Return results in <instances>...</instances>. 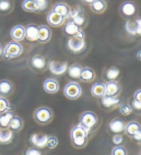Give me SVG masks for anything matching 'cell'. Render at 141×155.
I'll use <instances>...</instances> for the list:
<instances>
[{
    "label": "cell",
    "mask_w": 141,
    "mask_h": 155,
    "mask_svg": "<svg viewBox=\"0 0 141 155\" xmlns=\"http://www.w3.org/2000/svg\"><path fill=\"white\" fill-rule=\"evenodd\" d=\"M90 137L88 132L80 124L74 126L70 132V141L77 149H83L87 146Z\"/></svg>",
    "instance_id": "cell-1"
},
{
    "label": "cell",
    "mask_w": 141,
    "mask_h": 155,
    "mask_svg": "<svg viewBox=\"0 0 141 155\" xmlns=\"http://www.w3.org/2000/svg\"><path fill=\"white\" fill-rule=\"evenodd\" d=\"M79 124L88 132L90 136L96 130L99 125V117L92 111H85L80 114Z\"/></svg>",
    "instance_id": "cell-2"
},
{
    "label": "cell",
    "mask_w": 141,
    "mask_h": 155,
    "mask_svg": "<svg viewBox=\"0 0 141 155\" xmlns=\"http://www.w3.org/2000/svg\"><path fill=\"white\" fill-rule=\"evenodd\" d=\"M33 119L39 125L47 126L53 120L54 112L49 107L40 106L34 111Z\"/></svg>",
    "instance_id": "cell-3"
},
{
    "label": "cell",
    "mask_w": 141,
    "mask_h": 155,
    "mask_svg": "<svg viewBox=\"0 0 141 155\" xmlns=\"http://www.w3.org/2000/svg\"><path fill=\"white\" fill-rule=\"evenodd\" d=\"M23 52V47L19 42L15 41H9L4 48L2 57L6 60L17 58L21 55Z\"/></svg>",
    "instance_id": "cell-4"
},
{
    "label": "cell",
    "mask_w": 141,
    "mask_h": 155,
    "mask_svg": "<svg viewBox=\"0 0 141 155\" xmlns=\"http://www.w3.org/2000/svg\"><path fill=\"white\" fill-rule=\"evenodd\" d=\"M119 13L123 18L130 21L137 15L136 5L131 1L123 2L119 6Z\"/></svg>",
    "instance_id": "cell-5"
},
{
    "label": "cell",
    "mask_w": 141,
    "mask_h": 155,
    "mask_svg": "<svg viewBox=\"0 0 141 155\" xmlns=\"http://www.w3.org/2000/svg\"><path fill=\"white\" fill-rule=\"evenodd\" d=\"M83 92L81 86L77 81H70L65 85L64 88V94L70 100H77L80 98Z\"/></svg>",
    "instance_id": "cell-6"
},
{
    "label": "cell",
    "mask_w": 141,
    "mask_h": 155,
    "mask_svg": "<svg viewBox=\"0 0 141 155\" xmlns=\"http://www.w3.org/2000/svg\"><path fill=\"white\" fill-rule=\"evenodd\" d=\"M64 32L70 37H75L79 39H85V34L82 28L70 19L65 26Z\"/></svg>",
    "instance_id": "cell-7"
},
{
    "label": "cell",
    "mask_w": 141,
    "mask_h": 155,
    "mask_svg": "<svg viewBox=\"0 0 141 155\" xmlns=\"http://www.w3.org/2000/svg\"><path fill=\"white\" fill-rule=\"evenodd\" d=\"M67 48L70 52L74 54H79L86 48L85 39H79L75 37H70L67 41Z\"/></svg>",
    "instance_id": "cell-8"
},
{
    "label": "cell",
    "mask_w": 141,
    "mask_h": 155,
    "mask_svg": "<svg viewBox=\"0 0 141 155\" xmlns=\"http://www.w3.org/2000/svg\"><path fill=\"white\" fill-rule=\"evenodd\" d=\"M70 17L74 23L79 25L82 28L86 24V17H85L84 9L79 6H77L73 10H71Z\"/></svg>",
    "instance_id": "cell-9"
},
{
    "label": "cell",
    "mask_w": 141,
    "mask_h": 155,
    "mask_svg": "<svg viewBox=\"0 0 141 155\" xmlns=\"http://www.w3.org/2000/svg\"><path fill=\"white\" fill-rule=\"evenodd\" d=\"M48 68L54 75L60 76L65 73V72L67 71L68 64L67 61H51L49 62Z\"/></svg>",
    "instance_id": "cell-10"
},
{
    "label": "cell",
    "mask_w": 141,
    "mask_h": 155,
    "mask_svg": "<svg viewBox=\"0 0 141 155\" xmlns=\"http://www.w3.org/2000/svg\"><path fill=\"white\" fill-rule=\"evenodd\" d=\"M105 96L116 97L119 96L122 91L120 84L117 81H108L105 83Z\"/></svg>",
    "instance_id": "cell-11"
},
{
    "label": "cell",
    "mask_w": 141,
    "mask_h": 155,
    "mask_svg": "<svg viewBox=\"0 0 141 155\" xmlns=\"http://www.w3.org/2000/svg\"><path fill=\"white\" fill-rule=\"evenodd\" d=\"M46 20L50 26L54 27V28H58L64 24L65 18L58 12L51 11L48 14Z\"/></svg>",
    "instance_id": "cell-12"
},
{
    "label": "cell",
    "mask_w": 141,
    "mask_h": 155,
    "mask_svg": "<svg viewBox=\"0 0 141 155\" xmlns=\"http://www.w3.org/2000/svg\"><path fill=\"white\" fill-rule=\"evenodd\" d=\"M48 136L43 133H33L30 137V141L32 146L39 149H43L46 147Z\"/></svg>",
    "instance_id": "cell-13"
},
{
    "label": "cell",
    "mask_w": 141,
    "mask_h": 155,
    "mask_svg": "<svg viewBox=\"0 0 141 155\" xmlns=\"http://www.w3.org/2000/svg\"><path fill=\"white\" fill-rule=\"evenodd\" d=\"M30 64H31L32 69L37 71H44L47 66L46 59L41 54H35L32 57L31 59Z\"/></svg>",
    "instance_id": "cell-14"
},
{
    "label": "cell",
    "mask_w": 141,
    "mask_h": 155,
    "mask_svg": "<svg viewBox=\"0 0 141 155\" xmlns=\"http://www.w3.org/2000/svg\"><path fill=\"white\" fill-rule=\"evenodd\" d=\"M38 32V38L37 41L39 44H47L50 41L52 36L51 30L48 26L46 25H41L39 26Z\"/></svg>",
    "instance_id": "cell-15"
},
{
    "label": "cell",
    "mask_w": 141,
    "mask_h": 155,
    "mask_svg": "<svg viewBox=\"0 0 141 155\" xmlns=\"http://www.w3.org/2000/svg\"><path fill=\"white\" fill-rule=\"evenodd\" d=\"M43 87H44L45 92L50 94L57 93L60 87L59 81L54 78L46 79L44 82Z\"/></svg>",
    "instance_id": "cell-16"
},
{
    "label": "cell",
    "mask_w": 141,
    "mask_h": 155,
    "mask_svg": "<svg viewBox=\"0 0 141 155\" xmlns=\"http://www.w3.org/2000/svg\"><path fill=\"white\" fill-rule=\"evenodd\" d=\"M11 37L12 41L20 42L26 38V32H25V27L22 25H16L11 29Z\"/></svg>",
    "instance_id": "cell-17"
},
{
    "label": "cell",
    "mask_w": 141,
    "mask_h": 155,
    "mask_svg": "<svg viewBox=\"0 0 141 155\" xmlns=\"http://www.w3.org/2000/svg\"><path fill=\"white\" fill-rule=\"evenodd\" d=\"M14 86L12 82L8 79L0 80V96L8 97L13 93Z\"/></svg>",
    "instance_id": "cell-18"
},
{
    "label": "cell",
    "mask_w": 141,
    "mask_h": 155,
    "mask_svg": "<svg viewBox=\"0 0 141 155\" xmlns=\"http://www.w3.org/2000/svg\"><path fill=\"white\" fill-rule=\"evenodd\" d=\"M125 127V123L123 119L120 118H114L110 122V130L114 134H120L124 132Z\"/></svg>",
    "instance_id": "cell-19"
},
{
    "label": "cell",
    "mask_w": 141,
    "mask_h": 155,
    "mask_svg": "<svg viewBox=\"0 0 141 155\" xmlns=\"http://www.w3.org/2000/svg\"><path fill=\"white\" fill-rule=\"evenodd\" d=\"M120 100L118 97H113L105 96L101 98L102 106L108 110H113L118 106H120Z\"/></svg>",
    "instance_id": "cell-20"
},
{
    "label": "cell",
    "mask_w": 141,
    "mask_h": 155,
    "mask_svg": "<svg viewBox=\"0 0 141 155\" xmlns=\"http://www.w3.org/2000/svg\"><path fill=\"white\" fill-rule=\"evenodd\" d=\"M105 84L103 82L98 81L93 84L91 87V94L95 98H103L105 96Z\"/></svg>",
    "instance_id": "cell-21"
},
{
    "label": "cell",
    "mask_w": 141,
    "mask_h": 155,
    "mask_svg": "<svg viewBox=\"0 0 141 155\" xmlns=\"http://www.w3.org/2000/svg\"><path fill=\"white\" fill-rule=\"evenodd\" d=\"M96 78V73L94 70L90 67H84L80 72L79 80L84 83H90Z\"/></svg>",
    "instance_id": "cell-22"
},
{
    "label": "cell",
    "mask_w": 141,
    "mask_h": 155,
    "mask_svg": "<svg viewBox=\"0 0 141 155\" xmlns=\"http://www.w3.org/2000/svg\"><path fill=\"white\" fill-rule=\"evenodd\" d=\"M21 8L27 12L39 13V12H41L36 0H24L21 3Z\"/></svg>",
    "instance_id": "cell-23"
},
{
    "label": "cell",
    "mask_w": 141,
    "mask_h": 155,
    "mask_svg": "<svg viewBox=\"0 0 141 155\" xmlns=\"http://www.w3.org/2000/svg\"><path fill=\"white\" fill-rule=\"evenodd\" d=\"M52 11L58 12L66 19L70 17L71 9H70L68 5L64 3V2H57V3L54 4Z\"/></svg>",
    "instance_id": "cell-24"
},
{
    "label": "cell",
    "mask_w": 141,
    "mask_h": 155,
    "mask_svg": "<svg viewBox=\"0 0 141 155\" xmlns=\"http://www.w3.org/2000/svg\"><path fill=\"white\" fill-rule=\"evenodd\" d=\"M38 26L36 24H31L25 27V32H26V38L30 41H37L38 38Z\"/></svg>",
    "instance_id": "cell-25"
},
{
    "label": "cell",
    "mask_w": 141,
    "mask_h": 155,
    "mask_svg": "<svg viewBox=\"0 0 141 155\" xmlns=\"http://www.w3.org/2000/svg\"><path fill=\"white\" fill-rule=\"evenodd\" d=\"M126 29L130 33L140 35H141V17L136 19L135 21H128L126 24Z\"/></svg>",
    "instance_id": "cell-26"
},
{
    "label": "cell",
    "mask_w": 141,
    "mask_h": 155,
    "mask_svg": "<svg viewBox=\"0 0 141 155\" xmlns=\"http://www.w3.org/2000/svg\"><path fill=\"white\" fill-rule=\"evenodd\" d=\"M140 130H141V126L137 121H131L125 124L124 132L128 137L133 138V137Z\"/></svg>",
    "instance_id": "cell-27"
},
{
    "label": "cell",
    "mask_w": 141,
    "mask_h": 155,
    "mask_svg": "<svg viewBox=\"0 0 141 155\" xmlns=\"http://www.w3.org/2000/svg\"><path fill=\"white\" fill-rule=\"evenodd\" d=\"M107 5L105 0H96L90 5V8L95 14H103L106 11Z\"/></svg>",
    "instance_id": "cell-28"
},
{
    "label": "cell",
    "mask_w": 141,
    "mask_h": 155,
    "mask_svg": "<svg viewBox=\"0 0 141 155\" xmlns=\"http://www.w3.org/2000/svg\"><path fill=\"white\" fill-rule=\"evenodd\" d=\"M24 123L23 119L19 116L15 114L13 117L11 119L9 124L8 129L11 130L13 132H18L23 129Z\"/></svg>",
    "instance_id": "cell-29"
},
{
    "label": "cell",
    "mask_w": 141,
    "mask_h": 155,
    "mask_svg": "<svg viewBox=\"0 0 141 155\" xmlns=\"http://www.w3.org/2000/svg\"><path fill=\"white\" fill-rule=\"evenodd\" d=\"M14 139V132L10 129L0 128V145L11 143Z\"/></svg>",
    "instance_id": "cell-30"
},
{
    "label": "cell",
    "mask_w": 141,
    "mask_h": 155,
    "mask_svg": "<svg viewBox=\"0 0 141 155\" xmlns=\"http://www.w3.org/2000/svg\"><path fill=\"white\" fill-rule=\"evenodd\" d=\"M14 115L15 113L11 110L0 114V128L8 129L10 121Z\"/></svg>",
    "instance_id": "cell-31"
},
{
    "label": "cell",
    "mask_w": 141,
    "mask_h": 155,
    "mask_svg": "<svg viewBox=\"0 0 141 155\" xmlns=\"http://www.w3.org/2000/svg\"><path fill=\"white\" fill-rule=\"evenodd\" d=\"M82 67L80 64L74 63L72 64L71 66L68 67L67 68V73H68L69 76L72 77L73 79H79L80 72L82 71Z\"/></svg>",
    "instance_id": "cell-32"
},
{
    "label": "cell",
    "mask_w": 141,
    "mask_h": 155,
    "mask_svg": "<svg viewBox=\"0 0 141 155\" xmlns=\"http://www.w3.org/2000/svg\"><path fill=\"white\" fill-rule=\"evenodd\" d=\"M120 74V71L117 67L111 66L105 72V77L108 81H114L116 79Z\"/></svg>",
    "instance_id": "cell-33"
},
{
    "label": "cell",
    "mask_w": 141,
    "mask_h": 155,
    "mask_svg": "<svg viewBox=\"0 0 141 155\" xmlns=\"http://www.w3.org/2000/svg\"><path fill=\"white\" fill-rule=\"evenodd\" d=\"M13 5L11 0H0V13L7 14L11 12Z\"/></svg>",
    "instance_id": "cell-34"
},
{
    "label": "cell",
    "mask_w": 141,
    "mask_h": 155,
    "mask_svg": "<svg viewBox=\"0 0 141 155\" xmlns=\"http://www.w3.org/2000/svg\"><path fill=\"white\" fill-rule=\"evenodd\" d=\"M11 109V104L6 97L0 96V114Z\"/></svg>",
    "instance_id": "cell-35"
},
{
    "label": "cell",
    "mask_w": 141,
    "mask_h": 155,
    "mask_svg": "<svg viewBox=\"0 0 141 155\" xmlns=\"http://www.w3.org/2000/svg\"><path fill=\"white\" fill-rule=\"evenodd\" d=\"M59 145V139L56 136L50 135L48 137L46 147L49 150H53Z\"/></svg>",
    "instance_id": "cell-36"
},
{
    "label": "cell",
    "mask_w": 141,
    "mask_h": 155,
    "mask_svg": "<svg viewBox=\"0 0 141 155\" xmlns=\"http://www.w3.org/2000/svg\"><path fill=\"white\" fill-rule=\"evenodd\" d=\"M133 111V108L132 106L129 104H124L120 105L119 106V112L123 116H128L132 113Z\"/></svg>",
    "instance_id": "cell-37"
},
{
    "label": "cell",
    "mask_w": 141,
    "mask_h": 155,
    "mask_svg": "<svg viewBox=\"0 0 141 155\" xmlns=\"http://www.w3.org/2000/svg\"><path fill=\"white\" fill-rule=\"evenodd\" d=\"M23 155H44V153L41 150V149L32 146L25 150Z\"/></svg>",
    "instance_id": "cell-38"
},
{
    "label": "cell",
    "mask_w": 141,
    "mask_h": 155,
    "mask_svg": "<svg viewBox=\"0 0 141 155\" xmlns=\"http://www.w3.org/2000/svg\"><path fill=\"white\" fill-rule=\"evenodd\" d=\"M112 155H127V150L125 148V147L120 146H116L112 149Z\"/></svg>",
    "instance_id": "cell-39"
},
{
    "label": "cell",
    "mask_w": 141,
    "mask_h": 155,
    "mask_svg": "<svg viewBox=\"0 0 141 155\" xmlns=\"http://www.w3.org/2000/svg\"><path fill=\"white\" fill-rule=\"evenodd\" d=\"M112 142L116 146H120L123 141V137L120 134H115L112 137Z\"/></svg>",
    "instance_id": "cell-40"
},
{
    "label": "cell",
    "mask_w": 141,
    "mask_h": 155,
    "mask_svg": "<svg viewBox=\"0 0 141 155\" xmlns=\"http://www.w3.org/2000/svg\"><path fill=\"white\" fill-rule=\"evenodd\" d=\"M41 11H44L48 6V0H36Z\"/></svg>",
    "instance_id": "cell-41"
},
{
    "label": "cell",
    "mask_w": 141,
    "mask_h": 155,
    "mask_svg": "<svg viewBox=\"0 0 141 155\" xmlns=\"http://www.w3.org/2000/svg\"><path fill=\"white\" fill-rule=\"evenodd\" d=\"M133 100L141 104V89L137 90L133 94Z\"/></svg>",
    "instance_id": "cell-42"
},
{
    "label": "cell",
    "mask_w": 141,
    "mask_h": 155,
    "mask_svg": "<svg viewBox=\"0 0 141 155\" xmlns=\"http://www.w3.org/2000/svg\"><path fill=\"white\" fill-rule=\"evenodd\" d=\"M131 106H132L133 109L137 110H141V104L138 103V102L135 101V100H133L132 102V105H131Z\"/></svg>",
    "instance_id": "cell-43"
},
{
    "label": "cell",
    "mask_w": 141,
    "mask_h": 155,
    "mask_svg": "<svg viewBox=\"0 0 141 155\" xmlns=\"http://www.w3.org/2000/svg\"><path fill=\"white\" fill-rule=\"evenodd\" d=\"M133 139H135L136 141L141 142V130H140L139 132H138L133 137Z\"/></svg>",
    "instance_id": "cell-44"
},
{
    "label": "cell",
    "mask_w": 141,
    "mask_h": 155,
    "mask_svg": "<svg viewBox=\"0 0 141 155\" xmlns=\"http://www.w3.org/2000/svg\"><path fill=\"white\" fill-rule=\"evenodd\" d=\"M94 1H96V0H81L83 3L85 5H88V6H90V5L92 4Z\"/></svg>",
    "instance_id": "cell-45"
},
{
    "label": "cell",
    "mask_w": 141,
    "mask_h": 155,
    "mask_svg": "<svg viewBox=\"0 0 141 155\" xmlns=\"http://www.w3.org/2000/svg\"><path fill=\"white\" fill-rule=\"evenodd\" d=\"M4 47L2 46V44L0 43V57H2V54H3V52H4Z\"/></svg>",
    "instance_id": "cell-46"
},
{
    "label": "cell",
    "mask_w": 141,
    "mask_h": 155,
    "mask_svg": "<svg viewBox=\"0 0 141 155\" xmlns=\"http://www.w3.org/2000/svg\"><path fill=\"white\" fill-rule=\"evenodd\" d=\"M136 58H137L138 60H139V61H141V50L137 52V54H136Z\"/></svg>",
    "instance_id": "cell-47"
}]
</instances>
